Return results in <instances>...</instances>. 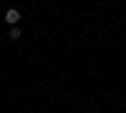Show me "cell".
<instances>
[{
  "mask_svg": "<svg viewBox=\"0 0 126 113\" xmlns=\"http://www.w3.org/2000/svg\"><path fill=\"white\" fill-rule=\"evenodd\" d=\"M5 20H8L10 25H15L18 20H20V13H18V10H8V13H5Z\"/></svg>",
  "mask_w": 126,
  "mask_h": 113,
  "instance_id": "6da1fadb",
  "label": "cell"
},
{
  "mask_svg": "<svg viewBox=\"0 0 126 113\" xmlns=\"http://www.w3.org/2000/svg\"><path fill=\"white\" fill-rule=\"evenodd\" d=\"M10 40H20V30H18V28L10 30Z\"/></svg>",
  "mask_w": 126,
  "mask_h": 113,
  "instance_id": "7a4b0ae2",
  "label": "cell"
}]
</instances>
